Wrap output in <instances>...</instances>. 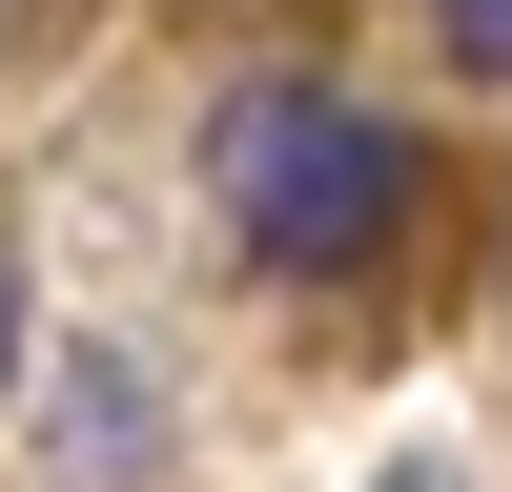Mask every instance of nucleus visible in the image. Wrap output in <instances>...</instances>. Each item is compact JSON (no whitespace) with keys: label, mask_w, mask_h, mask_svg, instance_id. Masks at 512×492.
Returning <instances> with one entry per match:
<instances>
[{"label":"nucleus","mask_w":512,"mask_h":492,"mask_svg":"<svg viewBox=\"0 0 512 492\" xmlns=\"http://www.w3.org/2000/svg\"><path fill=\"white\" fill-rule=\"evenodd\" d=\"M410 123H369V103H328V82H246L226 103V226H246V267H287V287H328V267H369V246L410 226Z\"/></svg>","instance_id":"1"},{"label":"nucleus","mask_w":512,"mask_h":492,"mask_svg":"<svg viewBox=\"0 0 512 492\" xmlns=\"http://www.w3.org/2000/svg\"><path fill=\"white\" fill-rule=\"evenodd\" d=\"M390 492H472V472H451V451H390Z\"/></svg>","instance_id":"4"},{"label":"nucleus","mask_w":512,"mask_h":492,"mask_svg":"<svg viewBox=\"0 0 512 492\" xmlns=\"http://www.w3.org/2000/svg\"><path fill=\"white\" fill-rule=\"evenodd\" d=\"M0 390H21V267H0Z\"/></svg>","instance_id":"5"},{"label":"nucleus","mask_w":512,"mask_h":492,"mask_svg":"<svg viewBox=\"0 0 512 492\" xmlns=\"http://www.w3.org/2000/svg\"><path fill=\"white\" fill-rule=\"evenodd\" d=\"M431 21H451V62H472V82H512V0H431Z\"/></svg>","instance_id":"3"},{"label":"nucleus","mask_w":512,"mask_h":492,"mask_svg":"<svg viewBox=\"0 0 512 492\" xmlns=\"http://www.w3.org/2000/svg\"><path fill=\"white\" fill-rule=\"evenodd\" d=\"M62 431H82V472H144V390L123 369H62Z\"/></svg>","instance_id":"2"}]
</instances>
